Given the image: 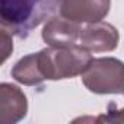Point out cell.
Wrapping results in <instances>:
<instances>
[{
    "label": "cell",
    "mask_w": 124,
    "mask_h": 124,
    "mask_svg": "<svg viewBox=\"0 0 124 124\" xmlns=\"http://www.w3.org/2000/svg\"><path fill=\"white\" fill-rule=\"evenodd\" d=\"M12 32H9L6 28L2 26V63L8 60V57L13 51V42H12Z\"/></svg>",
    "instance_id": "cell-10"
},
{
    "label": "cell",
    "mask_w": 124,
    "mask_h": 124,
    "mask_svg": "<svg viewBox=\"0 0 124 124\" xmlns=\"http://www.w3.org/2000/svg\"><path fill=\"white\" fill-rule=\"evenodd\" d=\"M111 8V0H61L60 15L78 23L102 21Z\"/></svg>",
    "instance_id": "cell-5"
},
{
    "label": "cell",
    "mask_w": 124,
    "mask_h": 124,
    "mask_svg": "<svg viewBox=\"0 0 124 124\" xmlns=\"http://www.w3.org/2000/svg\"><path fill=\"white\" fill-rule=\"evenodd\" d=\"M93 121H98V123H124V108L117 109L114 104H109L107 114H102V115L93 118Z\"/></svg>",
    "instance_id": "cell-9"
},
{
    "label": "cell",
    "mask_w": 124,
    "mask_h": 124,
    "mask_svg": "<svg viewBox=\"0 0 124 124\" xmlns=\"http://www.w3.org/2000/svg\"><path fill=\"white\" fill-rule=\"evenodd\" d=\"M83 23L73 22L64 16L50 18L41 32L44 42L50 47H78Z\"/></svg>",
    "instance_id": "cell-6"
},
{
    "label": "cell",
    "mask_w": 124,
    "mask_h": 124,
    "mask_svg": "<svg viewBox=\"0 0 124 124\" xmlns=\"http://www.w3.org/2000/svg\"><path fill=\"white\" fill-rule=\"evenodd\" d=\"M82 82L96 95L124 93V63L115 57L92 58L82 73Z\"/></svg>",
    "instance_id": "cell-3"
},
{
    "label": "cell",
    "mask_w": 124,
    "mask_h": 124,
    "mask_svg": "<svg viewBox=\"0 0 124 124\" xmlns=\"http://www.w3.org/2000/svg\"><path fill=\"white\" fill-rule=\"evenodd\" d=\"M120 32L118 29L104 21L83 23L78 47L89 53H109L118 47Z\"/></svg>",
    "instance_id": "cell-4"
},
{
    "label": "cell",
    "mask_w": 124,
    "mask_h": 124,
    "mask_svg": "<svg viewBox=\"0 0 124 124\" xmlns=\"http://www.w3.org/2000/svg\"><path fill=\"white\" fill-rule=\"evenodd\" d=\"M12 78L25 85V86H35L44 82V78L39 72V66H38V60H37V53L34 54H28L22 58H19L15 66L10 70Z\"/></svg>",
    "instance_id": "cell-8"
},
{
    "label": "cell",
    "mask_w": 124,
    "mask_h": 124,
    "mask_svg": "<svg viewBox=\"0 0 124 124\" xmlns=\"http://www.w3.org/2000/svg\"><path fill=\"white\" fill-rule=\"evenodd\" d=\"M28 99L16 85L3 82L0 85V123L15 124L26 117Z\"/></svg>",
    "instance_id": "cell-7"
},
{
    "label": "cell",
    "mask_w": 124,
    "mask_h": 124,
    "mask_svg": "<svg viewBox=\"0 0 124 124\" xmlns=\"http://www.w3.org/2000/svg\"><path fill=\"white\" fill-rule=\"evenodd\" d=\"M92 58V54L80 47H48L37 53L44 80H63L82 76Z\"/></svg>",
    "instance_id": "cell-2"
},
{
    "label": "cell",
    "mask_w": 124,
    "mask_h": 124,
    "mask_svg": "<svg viewBox=\"0 0 124 124\" xmlns=\"http://www.w3.org/2000/svg\"><path fill=\"white\" fill-rule=\"evenodd\" d=\"M61 0H0L2 26L19 38H26L34 28L53 18Z\"/></svg>",
    "instance_id": "cell-1"
},
{
    "label": "cell",
    "mask_w": 124,
    "mask_h": 124,
    "mask_svg": "<svg viewBox=\"0 0 124 124\" xmlns=\"http://www.w3.org/2000/svg\"><path fill=\"white\" fill-rule=\"evenodd\" d=\"M123 95H124V93H123Z\"/></svg>",
    "instance_id": "cell-11"
}]
</instances>
